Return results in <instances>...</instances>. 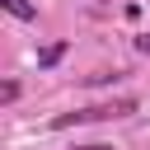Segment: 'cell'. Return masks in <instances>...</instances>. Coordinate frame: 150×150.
<instances>
[{
	"label": "cell",
	"mask_w": 150,
	"mask_h": 150,
	"mask_svg": "<svg viewBox=\"0 0 150 150\" xmlns=\"http://www.w3.org/2000/svg\"><path fill=\"white\" fill-rule=\"evenodd\" d=\"M136 112V98H117V103H98V108H75V112H61L52 127L66 131V127H80V122H108V117H131Z\"/></svg>",
	"instance_id": "6da1fadb"
},
{
	"label": "cell",
	"mask_w": 150,
	"mask_h": 150,
	"mask_svg": "<svg viewBox=\"0 0 150 150\" xmlns=\"http://www.w3.org/2000/svg\"><path fill=\"white\" fill-rule=\"evenodd\" d=\"M61 52H66V47H47V52L38 56V66H52V61H61Z\"/></svg>",
	"instance_id": "3957f363"
},
{
	"label": "cell",
	"mask_w": 150,
	"mask_h": 150,
	"mask_svg": "<svg viewBox=\"0 0 150 150\" xmlns=\"http://www.w3.org/2000/svg\"><path fill=\"white\" fill-rule=\"evenodd\" d=\"M0 98H5V103H14V98H19V84H14V80H5V89H0Z\"/></svg>",
	"instance_id": "277c9868"
},
{
	"label": "cell",
	"mask_w": 150,
	"mask_h": 150,
	"mask_svg": "<svg viewBox=\"0 0 150 150\" xmlns=\"http://www.w3.org/2000/svg\"><path fill=\"white\" fill-rule=\"evenodd\" d=\"M136 52H141V56H150V33H141V38H136Z\"/></svg>",
	"instance_id": "5b68a950"
},
{
	"label": "cell",
	"mask_w": 150,
	"mask_h": 150,
	"mask_svg": "<svg viewBox=\"0 0 150 150\" xmlns=\"http://www.w3.org/2000/svg\"><path fill=\"white\" fill-rule=\"evenodd\" d=\"M0 5H5V9L14 14V19H38V9H33L28 0H0Z\"/></svg>",
	"instance_id": "7a4b0ae2"
},
{
	"label": "cell",
	"mask_w": 150,
	"mask_h": 150,
	"mask_svg": "<svg viewBox=\"0 0 150 150\" xmlns=\"http://www.w3.org/2000/svg\"><path fill=\"white\" fill-rule=\"evenodd\" d=\"M80 150H108V145H80Z\"/></svg>",
	"instance_id": "8992f818"
}]
</instances>
